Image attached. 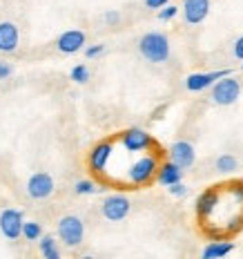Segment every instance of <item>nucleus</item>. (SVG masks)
Here are the masks:
<instances>
[{
  "label": "nucleus",
  "instance_id": "4be33fe9",
  "mask_svg": "<svg viewBox=\"0 0 243 259\" xmlns=\"http://www.w3.org/2000/svg\"><path fill=\"white\" fill-rule=\"evenodd\" d=\"M101 188L96 186L94 181H89V179H83V181H76V186H74V192L76 194H96Z\"/></svg>",
  "mask_w": 243,
  "mask_h": 259
},
{
  "label": "nucleus",
  "instance_id": "6ab92c4d",
  "mask_svg": "<svg viewBox=\"0 0 243 259\" xmlns=\"http://www.w3.org/2000/svg\"><path fill=\"white\" fill-rule=\"evenodd\" d=\"M23 237L27 241H38L42 237V226L38 221H25L23 226Z\"/></svg>",
  "mask_w": 243,
  "mask_h": 259
},
{
  "label": "nucleus",
  "instance_id": "5701e85b",
  "mask_svg": "<svg viewBox=\"0 0 243 259\" xmlns=\"http://www.w3.org/2000/svg\"><path fill=\"white\" fill-rule=\"evenodd\" d=\"M179 9L181 7H174V5H165L163 9H159V20H163V23L165 20H172L176 14H179Z\"/></svg>",
  "mask_w": 243,
  "mask_h": 259
},
{
  "label": "nucleus",
  "instance_id": "4468645a",
  "mask_svg": "<svg viewBox=\"0 0 243 259\" xmlns=\"http://www.w3.org/2000/svg\"><path fill=\"white\" fill-rule=\"evenodd\" d=\"M18 42H20L18 27L14 23H9V20H3V23H0V52L14 54L18 50Z\"/></svg>",
  "mask_w": 243,
  "mask_h": 259
},
{
  "label": "nucleus",
  "instance_id": "412c9836",
  "mask_svg": "<svg viewBox=\"0 0 243 259\" xmlns=\"http://www.w3.org/2000/svg\"><path fill=\"white\" fill-rule=\"evenodd\" d=\"M69 76H72L74 83L85 85V83L89 80V69H87V65H74L72 72H69Z\"/></svg>",
  "mask_w": 243,
  "mask_h": 259
},
{
  "label": "nucleus",
  "instance_id": "a211bd4d",
  "mask_svg": "<svg viewBox=\"0 0 243 259\" xmlns=\"http://www.w3.org/2000/svg\"><path fill=\"white\" fill-rule=\"evenodd\" d=\"M38 250L45 259H61V250H58V244L52 235H42L38 239Z\"/></svg>",
  "mask_w": 243,
  "mask_h": 259
},
{
  "label": "nucleus",
  "instance_id": "0eeeda50",
  "mask_svg": "<svg viewBox=\"0 0 243 259\" xmlns=\"http://www.w3.org/2000/svg\"><path fill=\"white\" fill-rule=\"evenodd\" d=\"M121 143L127 152H148L150 148H154V139L152 134H148L141 127H129L121 134Z\"/></svg>",
  "mask_w": 243,
  "mask_h": 259
},
{
  "label": "nucleus",
  "instance_id": "f3484780",
  "mask_svg": "<svg viewBox=\"0 0 243 259\" xmlns=\"http://www.w3.org/2000/svg\"><path fill=\"white\" fill-rule=\"evenodd\" d=\"M232 250H234V244H232V241H228V239H214V241H210V244L201 250V257L203 259H221V257L230 255Z\"/></svg>",
  "mask_w": 243,
  "mask_h": 259
},
{
  "label": "nucleus",
  "instance_id": "6e6552de",
  "mask_svg": "<svg viewBox=\"0 0 243 259\" xmlns=\"http://www.w3.org/2000/svg\"><path fill=\"white\" fill-rule=\"evenodd\" d=\"M132 210V203L125 194H110L101 206V212L107 221H123Z\"/></svg>",
  "mask_w": 243,
  "mask_h": 259
},
{
  "label": "nucleus",
  "instance_id": "7ed1b4c3",
  "mask_svg": "<svg viewBox=\"0 0 243 259\" xmlns=\"http://www.w3.org/2000/svg\"><path fill=\"white\" fill-rule=\"evenodd\" d=\"M56 233H58V239H61L65 246H69V248L80 246L83 244V239H85L83 219L76 217V214H65V217L58 219Z\"/></svg>",
  "mask_w": 243,
  "mask_h": 259
},
{
  "label": "nucleus",
  "instance_id": "9b49d317",
  "mask_svg": "<svg viewBox=\"0 0 243 259\" xmlns=\"http://www.w3.org/2000/svg\"><path fill=\"white\" fill-rule=\"evenodd\" d=\"M85 47V31L67 29L56 38V50L61 54H76Z\"/></svg>",
  "mask_w": 243,
  "mask_h": 259
},
{
  "label": "nucleus",
  "instance_id": "f03ea898",
  "mask_svg": "<svg viewBox=\"0 0 243 259\" xmlns=\"http://www.w3.org/2000/svg\"><path fill=\"white\" fill-rule=\"evenodd\" d=\"M138 52L150 63H165L170 58V40L161 31H150L138 40Z\"/></svg>",
  "mask_w": 243,
  "mask_h": 259
},
{
  "label": "nucleus",
  "instance_id": "dca6fc26",
  "mask_svg": "<svg viewBox=\"0 0 243 259\" xmlns=\"http://www.w3.org/2000/svg\"><path fill=\"white\" fill-rule=\"evenodd\" d=\"M181 177H183V168H179L174 161H161L159 172H156V181L161 186H165V188L172 186V183L181 181Z\"/></svg>",
  "mask_w": 243,
  "mask_h": 259
},
{
  "label": "nucleus",
  "instance_id": "bb28decb",
  "mask_svg": "<svg viewBox=\"0 0 243 259\" xmlns=\"http://www.w3.org/2000/svg\"><path fill=\"white\" fill-rule=\"evenodd\" d=\"M165 5H170V0H145V7L148 9H163Z\"/></svg>",
  "mask_w": 243,
  "mask_h": 259
},
{
  "label": "nucleus",
  "instance_id": "f257e3e1",
  "mask_svg": "<svg viewBox=\"0 0 243 259\" xmlns=\"http://www.w3.org/2000/svg\"><path fill=\"white\" fill-rule=\"evenodd\" d=\"M159 165H161V161H159V154L156 152L138 156L127 170V183H132V186H136V188L152 183L156 179Z\"/></svg>",
  "mask_w": 243,
  "mask_h": 259
},
{
  "label": "nucleus",
  "instance_id": "c756f323",
  "mask_svg": "<svg viewBox=\"0 0 243 259\" xmlns=\"http://www.w3.org/2000/svg\"><path fill=\"white\" fill-rule=\"evenodd\" d=\"M241 69H243V63H241Z\"/></svg>",
  "mask_w": 243,
  "mask_h": 259
},
{
  "label": "nucleus",
  "instance_id": "39448f33",
  "mask_svg": "<svg viewBox=\"0 0 243 259\" xmlns=\"http://www.w3.org/2000/svg\"><path fill=\"white\" fill-rule=\"evenodd\" d=\"M112 154H114V141H101L96 143L94 148L89 150L87 154V168L91 175L103 177L107 170V163H110Z\"/></svg>",
  "mask_w": 243,
  "mask_h": 259
},
{
  "label": "nucleus",
  "instance_id": "ddd939ff",
  "mask_svg": "<svg viewBox=\"0 0 243 259\" xmlns=\"http://www.w3.org/2000/svg\"><path fill=\"white\" fill-rule=\"evenodd\" d=\"M194 159H197V152H194V145L190 141H176V143H172V148H170V161H174L179 168H183V170L192 168Z\"/></svg>",
  "mask_w": 243,
  "mask_h": 259
},
{
  "label": "nucleus",
  "instance_id": "cd10ccee",
  "mask_svg": "<svg viewBox=\"0 0 243 259\" xmlns=\"http://www.w3.org/2000/svg\"><path fill=\"white\" fill-rule=\"evenodd\" d=\"M12 72H14V69H12V65H9V63H0V80L9 78V76H12Z\"/></svg>",
  "mask_w": 243,
  "mask_h": 259
},
{
  "label": "nucleus",
  "instance_id": "a878e982",
  "mask_svg": "<svg viewBox=\"0 0 243 259\" xmlns=\"http://www.w3.org/2000/svg\"><path fill=\"white\" fill-rule=\"evenodd\" d=\"M105 23L107 25H118V23H121V14L114 12V9H110V12L105 14Z\"/></svg>",
  "mask_w": 243,
  "mask_h": 259
},
{
  "label": "nucleus",
  "instance_id": "b1692460",
  "mask_svg": "<svg viewBox=\"0 0 243 259\" xmlns=\"http://www.w3.org/2000/svg\"><path fill=\"white\" fill-rule=\"evenodd\" d=\"M167 192H170L172 197H185L187 186L185 183H181V181H176V183H172V186H167Z\"/></svg>",
  "mask_w": 243,
  "mask_h": 259
},
{
  "label": "nucleus",
  "instance_id": "f8f14e48",
  "mask_svg": "<svg viewBox=\"0 0 243 259\" xmlns=\"http://www.w3.org/2000/svg\"><path fill=\"white\" fill-rule=\"evenodd\" d=\"M183 18L187 25H199L208 18L210 0H183Z\"/></svg>",
  "mask_w": 243,
  "mask_h": 259
},
{
  "label": "nucleus",
  "instance_id": "20e7f679",
  "mask_svg": "<svg viewBox=\"0 0 243 259\" xmlns=\"http://www.w3.org/2000/svg\"><path fill=\"white\" fill-rule=\"evenodd\" d=\"M241 96V83L234 76H223L212 85V101L217 105H232Z\"/></svg>",
  "mask_w": 243,
  "mask_h": 259
},
{
  "label": "nucleus",
  "instance_id": "1a4fd4ad",
  "mask_svg": "<svg viewBox=\"0 0 243 259\" xmlns=\"http://www.w3.org/2000/svg\"><path fill=\"white\" fill-rule=\"evenodd\" d=\"M54 188H56L54 186V179L47 172H36V175H31L29 181H27V194H29L31 199H36V201L47 199L54 192Z\"/></svg>",
  "mask_w": 243,
  "mask_h": 259
},
{
  "label": "nucleus",
  "instance_id": "c85d7f7f",
  "mask_svg": "<svg viewBox=\"0 0 243 259\" xmlns=\"http://www.w3.org/2000/svg\"><path fill=\"white\" fill-rule=\"evenodd\" d=\"M234 56L239 58V61H243V36H239V38L234 40Z\"/></svg>",
  "mask_w": 243,
  "mask_h": 259
},
{
  "label": "nucleus",
  "instance_id": "9d476101",
  "mask_svg": "<svg viewBox=\"0 0 243 259\" xmlns=\"http://www.w3.org/2000/svg\"><path fill=\"white\" fill-rule=\"evenodd\" d=\"M223 76H230V69H217V72H197V74H190L185 78V88L190 92H203L208 88H212L219 78Z\"/></svg>",
  "mask_w": 243,
  "mask_h": 259
},
{
  "label": "nucleus",
  "instance_id": "393cba45",
  "mask_svg": "<svg viewBox=\"0 0 243 259\" xmlns=\"http://www.w3.org/2000/svg\"><path fill=\"white\" fill-rule=\"evenodd\" d=\"M103 52H105V45H101V42H99V45L85 47V56H87V58H99Z\"/></svg>",
  "mask_w": 243,
  "mask_h": 259
},
{
  "label": "nucleus",
  "instance_id": "2eb2a0df",
  "mask_svg": "<svg viewBox=\"0 0 243 259\" xmlns=\"http://www.w3.org/2000/svg\"><path fill=\"white\" fill-rule=\"evenodd\" d=\"M217 201H219V186H214V188H210V190H205L201 192L197 197V217L199 221H203L212 214V210L214 206H217Z\"/></svg>",
  "mask_w": 243,
  "mask_h": 259
},
{
  "label": "nucleus",
  "instance_id": "aec40b11",
  "mask_svg": "<svg viewBox=\"0 0 243 259\" xmlns=\"http://www.w3.org/2000/svg\"><path fill=\"white\" fill-rule=\"evenodd\" d=\"M236 165H239V161H236L232 154H221L219 159L214 161V168H217L219 172H234Z\"/></svg>",
  "mask_w": 243,
  "mask_h": 259
},
{
  "label": "nucleus",
  "instance_id": "423d86ee",
  "mask_svg": "<svg viewBox=\"0 0 243 259\" xmlns=\"http://www.w3.org/2000/svg\"><path fill=\"white\" fill-rule=\"evenodd\" d=\"M23 226H25V214L23 210H16V208H5L0 212V233L7 239H18L23 235Z\"/></svg>",
  "mask_w": 243,
  "mask_h": 259
}]
</instances>
